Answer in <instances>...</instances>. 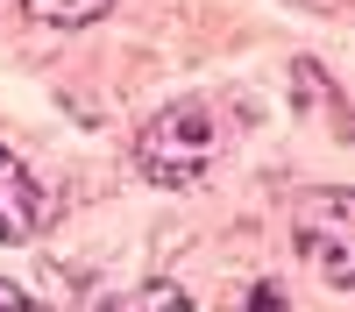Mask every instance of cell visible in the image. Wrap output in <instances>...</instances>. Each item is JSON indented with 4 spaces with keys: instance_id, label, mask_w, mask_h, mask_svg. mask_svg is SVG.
Instances as JSON below:
<instances>
[{
    "instance_id": "6da1fadb",
    "label": "cell",
    "mask_w": 355,
    "mask_h": 312,
    "mask_svg": "<svg viewBox=\"0 0 355 312\" xmlns=\"http://www.w3.org/2000/svg\"><path fill=\"white\" fill-rule=\"evenodd\" d=\"M214 113H206V100H171L150 128L135 135V170L164 192H185L206 178V163H214Z\"/></svg>"
},
{
    "instance_id": "7a4b0ae2",
    "label": "cell",
    "mask_w": 355,
    "mask_h": 312,
    "mask_svg": "<svg viewBox=\"0 0 355 312\" xmlns=\"http://www.w3.org/2000/svg\"><path fill=\"white\" fill-rule=\"evenodd\" d=\"M299 255L334 284V291L355 284V199L341 185L313 192L306 206H299Z\"/></svg>"
},
{
    "instance_id": "3957f363",
    "label": "cell",
    "mask_w": 355,
    "mask_h": 312,
    "mask_svg": "<svg viewBox=\"0 0 355 312\" xmlns=\"http://www.w3.org/2000/svg\"><path fill=\"white\" fill-rule=\"evenodd\" d=\"M36 220H43V192L36 178L0 149V241H28L36 235Z\"/></svg>"
},
{
    "instance_id": "277c9868",
    "label": "cell",
    "mask_w": 355,
    "mask_h": 312,
    "mask_svg": "<svg viewBox=\"0 0 355 312\" xmlns=\"http://www.w3.org/2000/svg\"><path fill=\"white\" fill-rule=\"evenodd\" d=\"M100 312H192V291L185 284H142V291H128V298H107Z\"/></svg>"
},
{
    "instance_id": "5b68a950",
    "label": "cell",
    "mask_w": 355,
    "mask_h": 312,
    "mask_svg": "<svg viewBox=\"0 0 355 312\" xmlns=\"http://www.w3.org/2000/svg\"><path fill=\"white\" fill-rule=\"evenodd\" d=\"M36 21H57V28H85V21H100L114 0H21Z\"/></svg>"
},
{
    "instance_id": "8992f818",
    "label": "cell",
    "mask_w": 355,
    "mask_h": 312,
    "mask_svg": "<svg viewBox=\"0 0 355 312\" xmlns=\"http://www.w3.org/2000/svg\"><path fill=\"white\" fill-rule=\"evenodd\" d=\"M0 312H43L36 298H28V291H15V284L8 277H0Z\"/></svg>"
},
{
    "instance_id": "52a82bcc",
    "label": "cell",
    "mask_w": 355,
    "mask_h": 312,
    "mask_svg": "<svg viewBox=\"0 0 355 312\" xmlns=\"http://www.w3.org/2000/svg\"><path fill=\"white\" fill-rule=\"evenodd\" d=\"M249 312H284V291H277V284H256V291H249Z\"/></svg>"
}]
</instances>
